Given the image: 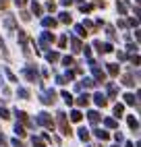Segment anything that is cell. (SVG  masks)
Instances as JSON below:
<instances>
[{
    "mask_svg": "<svg viewBox=\"0 0 141 147\" xmlns=\"http://www.w3.org/2000/svg\"><path fill=\"white\" fill-rule=\"evenodd\" d=\"M58 124H60V131H62L64 135H70V129H68V124H66V116L62 112L58 114Z\"/></svg>",
    "mask_w": 141,
    "mask_h": 147,
    "instance_id": "1",
    "label": "cell"
},
{
    "mask_svg": "<svg viewBox=\"0 0 141 147\" xmlns=\"http://www.w3.org/2000/svg\"><path fill=\"white\" fill-rule=\"evenodd\" d=\"M25 77H27L29 81H37V73H35V68H33V66L25 68Z\"/></svg>",
    "mask_w": 141,
    "mask_h": 147,
    "instance_id": "2",
    "label": "cell"
},
{
    "mask_svg": "<svg viewBox=\"0 0 141 147\" xmlns=\"http://www.w3.org/2000/svg\"><path fill=\"white\" fill-rule=\"evenodd\" d=\"M39 124L48 126V129H52V118H50L48 114H39Z\"/></svg>",
    "mask_w": 141,
    "mask_h": 147,
    "instance_id": "3",
    "label": "cell"
},
{
    "mask_svg": "<svg viewBox=\"0 0 141 147\" xmlns=\"http://www.w3.org/2000/svg\"><path fill=\"white\" fill-rule=\"evenodd\" d=\"M42 102H44V104H54V91L42 93Z\"/></svg>",
    "mask_w": 141,
    "mask_h": 147,
    "instance_id": "4",
    "label": "cell"
},
{
    "mask_svg": "<svg viewBox=\"0 0 141 147\" xmlns=\"http://www.w3.org/2000/svg\"><path fill=\"white\" fill-rule=\"evenodd\" d=\"M33 147H46V143L39 139V137H33Z\"/></svg>",
    "mask_w": 141,
    "mask_h": 147,
    "instance_id": "5",
    "label": "cell"
},
{
    "mask_svg": "<svg viewBox=\"0 0 141 147\" xmlns=\"http://www.w3.org/2000/svg\"><path fill=\"white\" fill-rule=\"evenodd\" d=\"M96 104H100V106H106V100H104V95H102V93H98V95H96Z\"/></svg>",
    "mask_w": 141,
    "mask_h": 147,
    "instance_id": "6",
    "label": "cell"
},
{
    "mask_svg": "<svg viewBox=\"0 0 141 147\" xmlns=\"http://www.w3.org/2000/svg\"><path fill=\"white\" fill-rule=\"evenodd\" d=\"M15 131H17V135H19V137H25V135H27V131L23 129L21 124H17V129H15Z\"/></svg>",
    "mask_w": 141,
    "mask_h": 147,
    "instance_id": "7",
    "label": "cell"
},
{
    "mask_svg": "<svg viewBox=\"0 0 141 147\" xmlns=\"http://www.w3.org/2000/svg\"><path fill=\"white\" fill-rule=\"evenodd\" d=\"M70 120H75V122H79V120H81V112H73V114H70Z\"/></svg>",
    "mask_w": 141,
    "mask_h": 147,
    "instance_id": "8",
    "label": "cell"
},
{
    "mask_svg": "<svg viewBox=\"0 0 141 147\" xmlns=\"http://www.w3.org/2000/svg\"><path fill=\"white\" fill-rule=\"evenodd\" d=\"M44 25H46V27H54L56 21H54V19H44Z\"/></svg>",
    "mask_w": 141,
    "mask_h": 147,
    "instance_id": "9",
    "label": "cell"
},
{
    "mask_svg": "<svg viewBox=\"0 0 141 147\" xmlns=\"http://www.w3.org/2000/svg\"><path fill=\"white\" fill-rule=\"evenodd\" d=\"M89 120H92V122H98V120H100L98 112H89Z\"/></svg>",
    "mask_w": 141,
    "mask_h": 147,
    "instance_id": "10",
    "label": "cell"
},
{
    "mask_svg": "<svg viewBox=\"0 0 141 147\" xmlns=\"http://www.w3.org/2000/svg\"><path fill=\"white\" fill-rule=\"evenodd\" d=\"M31 8H33V13H35V15H39V13H42V6H39L37 2H33V4H31Z\"/></svg>",
    "mask_w": 141,
    "mask_h": 147,
    "instance_id": "11",
    "label": "cell"
},
{
    "mask_svg": "<svg viewBox=\"0 0 141 147\" xmlns=\"http://www.w3.org/2000/svg\"><path fill=\"white\" fill-rule=\"evenodd\" d=\"M114 114H116V116L123 114V106H120V104H116V106H114Z\"/></svg>",
    "mask_w": 141,
    "mask_h": 147,
    "instance_id": "12",
    "label": "cell"
},
{
    "mask_svg": "<svg viewBox=\"0 0 141 147\" xmlns=\"http://www.w3.org/2000/svg\"><path fill=\"white\" fill-rule=\"evenodd\" d=\"M62 97H64V102H66V104H73V97H70V93H66V91H64V93H62Z\"/></svg>",
    "mask_w": 141,
    "mask_h": 147,
    "instance_id": "13",
    "label": "cell"
},
{
    "mask_svg": "<svg viewBox=\"0 0 141 147\" xmlns=\"http://www.w3.org/2000/svg\"><path fill=\"white\" fill-rule=\"evenodd\" d=\"M19 95H21L23 100H27V97H29V91H27V89H19Z\"/></svg>",
    "mask_w": 141,
    "mask_h": 147,
    "instance_id": "14",
    "label": "cell"
},
{
    "mask_svg": "<svg viewBox=\"0 0 141 147\" xmlns=\"http://www.w3.org/2000/svg\"><path fill=\"white\" fill-rule=\"evenodd\" d=\"M48 60H50V62H56V60H58V54H54V52L48 54Z\"/></svg>",
    "mask_w": 141,
    "mask_h": 147,
    "instance_id": "15",
    "label": "cell"
},
{
    "mask_svg": "<svg viewBox=\"0 0 141 147\" xmlns=\"http://www.w3.org/2000/svg\"><path fill=\"white\" fill-rule=\"evenodd\" d=\"M89 100H87V95H81V97H79V106H85Z\"/></svg>",
    "mask_w": 141,
    "mask_h": 147,
    "instance_id": "16",
    "label": "cell"
},
{
    "mask_svg": "<svg viewBox=\"0 0 141 147\" xmlns=\"http://www.w3.org/2000/svg\"><path fill=\"white\" fill-rule=\"evenodd\" d=\"M129 126H131V129H137L139 124H137V120H135V118H129Z\"/></svg>",
    "mask_w": 141,
    "mask_h": 147,
    "instance_id": "17",
    "label": "cell"
},
{
    "mask_svg": "<svg viewBox=\"0 0 141 147\" xmlns=\"http://www.w3.org/2000/svg\"><path fill=\"white\" fill-rule=\"evenodd\" d=\"M0 116H2V118H8V116H11V114H8V112L4 110V108H2V106H0Z\"/></svg>",
    "mask_w": 141,
    "mask_h": 147,
    "instance_id": "18",
    "label": "cell"
},
{
    "mask_svg": "<svg viewBox=\"0 0 141 147\" xmlns=\"http://www.w3.org/2000/svg\"><path fill=\"white\" fill-rule=\"evenodd\" d=\"M60 21H62V23H68V21H70V17H68L66 13H62V17H60Z\"/></svg>",
    "mask_w": 141,
    "mask_h": 147,
    "instance_id": "19",
    "label": "cell"
},
{
    "mask_svg": "<svg viewBox=\"0 0 141 147\" xmlns=\"http://www.w3.org/2000/svg\"><path fill=\"white\" fill-rule=\"evenodd\" d=\"M79 137H81V139L85 141V139H87V137H89V135H87V131H85V129H81V133H79Z\"/></svg>",
    "mask_w": 141,
    "mask_h": 147,
    "instance_id": "20",
    "label": "cell"
},
{
    "mask_svg": "<svg viewBox=\"0 0 141 147\" xmlns=\"http://www.w3.org/2000/svg\"><path fill=\"white\" fill-rule=\"evenodd\" d=\"M8 6V0H0V8H6Z\"/></svg>",
    "mask_w": 141,
    "mask_h": 147,
    "instance_id": "21",
    "label": "cell"
},
{
    "mask_svg": "<svg viewBox=\"0 0 141 147\" xmlns=\"http://www.w3.org/2000/svg\"><path fill=\"white\" fill-rule=\"evenodd\" d=\"M17 4H19V6H23V4H25V0H17Z\"/></svg>",
    "mask_w": 141,
    "mask_h": 147,
    "instance_id": "22",
    "label": "cell"
},
{
    "mask_svg": "<svg viewBox=\"0 0 141 147\" xmlns=\"http://www.w3.org/2000/svg\"><path fill=\"white\" fill-rule=\"evenodd\" d=\"M0 145H4V137L2 135H0Z\"/></svg>",
    "mask_w": 141,
    "mask_h": 147,
    "instance_id": "23",
    "label": "cell"
}]
</instances>
